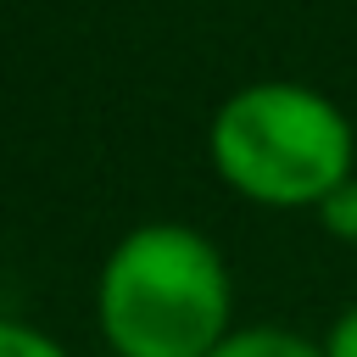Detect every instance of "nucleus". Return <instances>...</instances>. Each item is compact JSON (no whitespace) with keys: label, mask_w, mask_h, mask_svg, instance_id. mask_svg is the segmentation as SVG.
<instances>
[{"label":"nucleus","mask_w":357,"mask_h":357,"mask_svg":"<svg viewBox=\"0 0 357 357\" xmlns=\"http://www.w3.org/2000/svg\"><path fill=\"white\" fill-rule=\"evenodd\" d=\"M206 151L218 178L262 206H318L351 178V123L307 84H251L229 95Z\"/></svg>","instance_id":"obj_2"},{"label":"nucleus","mask_w":357,"mask_h":357,"mask_svg":"<svg viewBox=\"0 0 357 357\" xmlns=\"http://www.w3.org/2000/svg\"><path fill=\"white\" fill-rule=\"evenodd\" d=\"M318 223H324L335 240H351V245H357V178L335 184V190L318 201Z\"/></svg>","instance_id":"obj_4"},{"label":"nucleus","mask_w":357,"mask_h":357,"mask_svg":"<svg viewBox=\"0 0 357 357\" xmlns=\"http://www.w3.org/2000/svg\"><path fill=\"white\" fill-rule=\"evenodd\" d=\"M206 357H324V346H312L290 329H229Z\"/></svg>","instance_id":"obj_3"},{"label":"nucleus","mask_w":357,"mask_h":357,"mask_svg":"<svg viewBox=\"0 0 357 357\" xmlns=\"http://www.w3.org/2000/svg\"><path fill=\"white\" fill-rule=\"evenodd\" d=\"M0 357H67L50 335L28 329V324H6L0 318Z\"/></svg>","instance_id":"obj_5"},{"label":"nucleus","mask_w":357,"mask_h":357,"mask_svg":"<svg viewBox=\"0 0 357 357\" xmlns=\"http://www.w3.org/2000/svg\"><path fill=\"white\" fill-rule=\"evenodd\" d=\"M324 357H357V307H346L329 335H324Z\"/></svg>","instance_id":"obj_6"},{"label":"nucleus","mask_w":357,"mask_h":357,"mask_svg":"<svg viewBox=\"0 0 357 357\" xmlns=\"http://www.w3.org/2000/svg\"><path fill=\"white\" fill-rule=\"evenodd\" d=\"M95 312L117 357H206L229 335V268L206 234L145 223L112 245Z\"/></svg>","instance_id":"obj_1"}]
</instances>
